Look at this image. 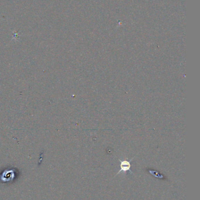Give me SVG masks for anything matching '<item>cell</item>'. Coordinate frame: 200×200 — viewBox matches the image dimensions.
I'll use <instances>...</instances> for the list:
<instances>
[{
  "label": "cell",
  "instance_id": "1",
  "mask_svg": "<svg viewBox=\"0 0 200 200\" xmlns=\"http://www.w3.org/2000/svg\"><path fill=\"white\" fill-rule=\"evenodd\" d=\"M120 170L117 173V174H119L120 172H124V173H126V172L130 170L131 164H130V161H127V160L120 161Z\"/></svg>",
  "mask_w": 200,
  "mask_h": 200
}]
</instances>
